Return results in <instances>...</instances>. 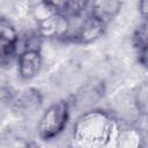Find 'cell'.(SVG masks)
I'll return each instance as SVG.
<instances>
[{"label": "cell", "mask_w": 148, "mask_h": 148, "mask_svg": "<svg viewBox=\"0 0 148 148\" xmlns=\"http://www.w3.org/2000/svg\"><path fill=\"white\" fill-rule=\"evenodd\" d=\"M119 124L108 111L91 109L82 112L74 124L72 148H103L113 142Z\"/></svg>", "instance_id": "1"}, {"label": "cell", "mask_w": 148, "mask_h": 148, "mask_svg": "<svg viewBox=\"0 0 148 148\" xmlns=\"http://www.w3.org/2000/svg\"><path fill=\"white\" fill-rule=\"evenodd\" d=\"M71 102L59 99L50 104L40 114L37 121V134L44 141L57 139L61 135L69 121Z\"/></svg>", "instance_id": "2"}, {"label": "cell", "mask_w": 148, "mask_h": 148, "mask_svg": "<svg viewBox=\"0 0 148 148\" xmlns=\"http://www.w3.org/2000/svg\"><path fill=\"white\" fill-rule=\"evenodd\" d=\"M20 34L13 22L0 16V65H8L18 54Z\"/></svg>", "instance_id": "3"}, {"label": "cell", "mask_w": 148, "mask_h": 148, "mask_svg": "<svg viewBox=\"0 0 148 148\" xmlns=\"http://www.w3.org/2000/svg\"><path fill=\"white\" fill-rule=\"evenodd\" d=\"M37 30L44 40L50 39L58 42H68L72 34V21L61 13H57L46 21L38 24Z\"/></svg>", "instance_id": "4"}, {"label": "cell", "mask_w": 148, "mask_h": 148, "mask_svg": "<svg viewBox=\"0 0 148 148\" xmlns=\"http://www.w3.org/2000/svg\"><path fill=\"white\" fill-rule=\"evenodd\" d=\"M105 29L106 25L104 23L99 22L95 17L87 14L76 25V28L72 30L68 42L83 44V45L91 44L104 35Z\"/></svg>", "instance_id": "5"}, {"label": "cell", "mask_w": 148, "mask_h": 148, "mask_svg": "<svg viewBox=\"0 0 148 148\" xmlns=\"http://www.w3.org/2000/svg\"><path fill=\"white\" fill-rule=\"evenodd\" d=\"M12 105L20 114L31 117L36 114L43 105V95L36 88H25L13 95Z\"/></svg>", "instance_id": "6"}, {"label": "cell", "mask_w": 148, "mask_h": 148, "mask_svg": "<svg viewBox=\"0 0 148 148\" xmlns=\"http://www.w3.org/2000/svg\"><path fill=\"white\" fill-rule=\"evenodd\" d=\"M17 74L22 80L35 79L43 67L42 51H21L16 57Z\"/></svg>", "instance_id": "7"}, {"label": "cell", "mask_w": 148, "mask_h": 148, "mask_svg": "<svg viewBox=\"0 0 148 148\" xmlns=\"http://www.w3.org/2000/svg\"><path fill=\"white\" fill-rule=\"evenodd\" d=\"M123 2L116 0H98L89 2L88 14L108 25L121 10Z\"/></svg>", "instance_id": "8"}, {"label": "cell", "mask_w": 148, "mask_h": 148, "mask_svg": "<svg viewBox=\"0 0 148 148\" xmlns=\"http://www.w3.org/2000/svg\"><path fill=\"white\" fill-rule=\"evenodd\" d=\"M145 138L140 127L124 126L118 127L113 139V148H143Z\"/></svg>", "instance_id": "9"}, {"label": "cell", "mask_w": 148, "mask_h": 148, "mask_svg": "<svg viewBox=\"0 0 148 148\" xmlns=\"http://www.w3.org/2000/svg\"><path fill=\"white\" fill-rule=\"evenodd\" d=\"M133 46L136 51L138 60L142 66L147 64V42H148V31H147V20H142L139 25L133 31L132 37Z\"/></svg>", "instance_id": "10"}, {"label": "cell", "mask_w": 148, "mask_h": 148, "mask_svg": "<svg viewBox=\"0 0 148 148\" xmlns=\"http://www.w3.org/2000/svg\"><path fill=\"white\" fill-rule=\"evenodd\" d=\"M29 13L38 25L51 16H53L54 14H57L58 8L56 1H37L30 5Z\"/></svg>", "instance_id": "11"}, {"label": "cell", "mask_w": 148, "mask_h": 148, "mask_svg": "<svg viewBox=\"0 0 148 148\" xmlns=\"http://www.w3.org/2000/svg\"><path fill=\"white\" fill-rule=\"evenodd\" d=\"M147 94H148L147 83L142 82L141 84H139V87L133 96V104H134V108L136 109L139 116L147 114Z\"/></svg>", "instance_id": "12"}, {"label": "cell", "mask_w": 148, "mask_h": 148, "mask_svg": "<svg viewBox=\"0 0 148 148\" xmlns=\"http://www.w3.org/2000/svg\"><path fill=\"white\" fill-rule=\"evenodd\" d=\"M139 13L142 17V20H147V13H148V1L142 0L139 2Z\"/></svg>", "instance_id": "13"}, {"label": "cell", "mask_w": 148, "mask_h": 148, "mask_svg": "<svg viewBox=\"0 0 148 148\" xmlns=\"http://www.w3.org/2000/svg\"><path fill=\"white\" fill-rule=\"evenodd\" d=\"M28 148H37V147H28Z\"/></svg>", "instance_id": "14"}]
</instances>
